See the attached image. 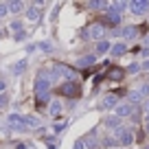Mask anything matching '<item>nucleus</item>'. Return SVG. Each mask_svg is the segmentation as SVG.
<instances>
[{
	"label": "nucleus",
	"instance_id": "4",
	"mask_svg": "<svg viewBox=\"0 0 149 149\" xmlns=\"http://www.w3.org/2000/svg\"><path fill=\"white\" fill-rule=\"evenodd\" d=\"M123 74H125V70H123V68H116V66H114V68H110L105 74H103V79H110V81H121V79H123Z\"/></svg>",
	"mask_w": 149,
	"mask_h": 149
},
{
	"label": "nucleus",
	"instance_id": "27",
	"mask_svg": "<svg viewBox=\"0 0 149 149\" xmlns=\"http://www.w3.org/2000/svg\"><path fill=\"white\" fill-rule=\"evenodd\" d=\"M5 86H7L5 81H0V92H2V90H5Z\"/></svg>",
	"mask_w": 149,
	"mask_h": 149
},
{
	"label": "nucleus",
	"instance_id": "8",
	"mask_svg": "<svg viewBox=\"0 0 149 149\" xmlns=\"http://www.w3.org/2000/svg\"><path fill=\"white\" fill-rule=\"evenodd\" d=\"M132 112H134V105L132 103H123V105H116V116H130Z\"/></svg>",
	"mask_w": 149,
	"mask_h": 149
},
{
	"label": "nucleus",
	"instance_id": "14",
	"mask_svg": "<svg viewBox=\"0 0 149 149\" xmlns=\"http://www.w3.org/2000/svg\"><path fill=\"white\" fill-rule=\"evenodd\" d=\"M92 61H94V57L88 55V57H81L77 64H79V68H88V66H92Z\"/></svg>",
	"mask_w": 149,
	"mask_h": 149
},
{
	"label": "nucleus",
	"instance_id": "23",
	"mask_svg": "<svg viewBox=\"0 0 149 149\" xmlns=\"http://www.w3.org/2000/svg\"><path fill=\"white\" fill-rule=\"evenodd\" d=\"M114 9H116V11H121V9H125V2H114Z\"/></svg>",
	"mask_w": 149,
	"mask_h": 149
},
{
	"label": "nucleus",
	"instance_id": "25",
	"mask_svg": "<svg viewBox=\"0 0 149 149\" xmlns=\"http://www.w3.org/2000/svg\"><path fill=\"white\" fill-rule=\"evenodd\" d=\"M140 68H145V70H149V59H147V61H143V64H140Z\"/></svg>",
	"mask_w": 149,
	"mask_h": 149
},
{
	"label": "nucleus",
	"instance_id": "17",
	"mask_svg": "<svg viewBox=\"0 0 149 149\" xmlns=\"http://www.w3.org/2000/svg\"><path fill=\"white\" fill-rule=\"evenodd\" d=\"M20 9H22V2H9V11H13V13H18Z\"/></svg>",
	"mask_w": 149,
	"mask_h": 149
},
{
	"label": "nucleus",
	"instance_id": "12",
	"mask_svg": "<svg viewBox=\"0 0 149 149\" xmlns=\"http://www.w3.org/2000/svg\"><path fill=\"white\" fill-rule=\"evenodd\" d=\"M26 18L31 20V22H35V20H40V9H37V7H31V9L26 11Z\"/></svg>",
	"mask_w": 149,
	"mask_h": 149
},
{
	"label": "nucleus",
	"instance_id": "1",
	"mask_svg": "<svg viewBox=\"0 0 149 149\" xmlns=\"http://www.w3.org/2000/svg\"><path fill=\"white\" fill-rule=\"evenodd\" d=\"M57 94H61V97H70V99H79V94H81L79 81H66V84H61L59 88H57Z\"/></svg>",
	"mask_w": 149,
	"mask_h": 149
},
{
	"label": "nucleus",
	"instance_id": "26",
	"mask_svg": "<svg viewBox=\"0 0 149 149\" xmlns=\"http://www.w3.org/2000/svg\"><path fill=\"white\" fill-rule=\"evenodd\" d=\"M15 149H26V145H24V143H18V145H15Z\"/></svg>",
	"mask_w": 149,
	"mask_h": 149
},
{
	"label": "nucleus",
	"instance_id": "7",
	"mask_svg": "<svg viewBox=\"0 0 149 149\" xmlns=\"http://www.w3.org/2000/svg\"><path fill=\"white\" fill-rule=\"evenodd\" d=\"M130 7H132V13H145V11L149 9V2H143V0H134Z\"/></svg>",
	"mask_w": 149,
	"mask_h": 149
},
{
	"label": "nucleus",
	"instance_id": "13",
	"mask_svg": "<svg viewBox=\"0 0 149 149\" xmlns=\"http://www.w3.org/2000/svg\"><path fill=\"white\" fill-rule=\"evenodd\" d=\"M123 53H125V42H118V44H114V46H112V55H123Z\"/></svg>",
	"mask_w": 149,
	"mask_h": 149
},
{
	"label": "nucleus",
	"instance_id": "18",
	"mask_svg": "<svg viewBox=\"0 0 149 149\" xmlns=\"http://www.w3.org/2000/svg\"><path fill=\"white\" fill-rule=\"evenodd\" d=\"M24 68H26V61H18V64H15V68H13V72H22Z\"/></svg>",
	"mask_w": 149,
	"mask_h": 149
},
{
	"label": "nucleus",
	"instance_id": "20",
	"mask_svg": "<svg viewBox=\"0 0 149 149\" xmlns=\"http://www.w3.org/2000/svg\"><path fill=\"white\" fill-rule=\"evenodd\" d=\"M7 103H9V97H7V94H0V107H7Z\"/></svg>",
	"mask_w": 149,
	"mask_h": 149
},
{
	"label": "nucleus",
	"instance_id": "28",
	"mask_svg": "<svg viewBox=\"0 0 149 149\" xmlns=\"http://www.w3.org/2000/svg\"><path fill=\"white\" fill-rule=\"evenodd\" d=\"M147 132H149V114H147Z\"/></svg>",
	"mask_w": 149,
	"mask_h": 149
},
{
	"label": "nucleus",
	"instance_id": "15",
	"mask_svg": "<svg viewBox=\"0 0 149 149\" xmlns=\"http://www.w3.org/2000/svg\"><path fill=\"white\" fill-rule=\"evenodd\" d=\"M121 35L123 37H134L136 35V29L134 26H125V29H121Z\"/></svg>",
	"mask_w": 149,
	"mask_h": 149
},
{
	"label": "nucleus",
	"instance_id": "22",
	"mask_svg": "<svg viewBox=\"0 0 149 149\" xmlns=\"http://www.w3.org/2000/svg\"><path fill=\"white\" fill-rule=\"evenodd\" d=\"M118 125V118H107V127H116Z\"/></svg>",
	"mask_w": 149,
	"mask_h": 149
},
{
	"label": "nucleus",
	"instance_id": "5",
	"mask_svg": "<svg viewBox=\"0 0 149 149\" xmlns=\"http://www.w3.org/2000/svg\"><path fill=\"white\" fill-rule=\"evenodd\" d=\"M132 140H134V136H132V132H130V130H121V132H116V143H118V145L127 147Z\"/></svg>",
	"mask_w": 149,
	"mask_h": 149
},
{
	"label": "nucleus",
	"instance_id": "6",
	"mask_svg": "<svg viewBox=\"0 0 149 149\" xmlns=\"http://www.w3.org/2000/svg\"><path fill=\"white\" fill-rule=\"evenodd\" d=\"M92 143H94V134H88L86 138H79L77 143H74V149H88Z\"/></svg>",
	"mask_w": 149,
	"mask_h": 149
},
{
	"label": "nucleus",
	"instance_id": "2",
	"mask_svg": "<svg viewBox=\"0 0 149 149\" xmlns=\"http://www.w3.org/2000/svg\"><path fill=\"white\" fill-rule=\"evenodd\" d=\"M103 33H105V26H103V22H101V24L94 22V24H90V26L86 29V37H88V40H97V42H101Z\"/></svg>",
	"mask_w": 149,
	"mask_h": 149
},
{
	"label": "nucleus",
	"instance_id": "16",
	"mask_svg": "<svg viewBox=\"0 0 149 149\" xmlns=\"http://www.w3.org/2000/svg\"><path fill=\"white\" fill-rule=\"evenodd\" d=\"M24 118H26V127H37V125H40V121L33 118V116H24Z\"/></svg>",
	"mask_w": 149,
	"mask_h": 149
},
{
	"label": "nucleus",
	"instance_id": "21",
	"mask_svg": "<svg viewBox=\"0 0 149 149\" xmlns=\"http://www.w3.org/2000/svg\"><path fill=\"white\" fill-rule=\"evenodd\" d=\"M9 13V5H0V18Z\"/></svg>",
	"mask_w": 149,
	"mask_h": 149
},
{
	"label": "nucleus",
	"instance_id": "19",
	"mask_svg": "<svg viewBox=\"0 0 149 149\" xmlns=\"http://www.w3.org/2000/svg\"><path fill=\"white\" fill-rule=\"evenodd\" d=\"M105 22H110V24H116V22H118L116 13H110V15H107V18H105Z\"/></svg>",
	"mask_w": 149,
	"mask_h": 149
},
{
	"label": "nucleus",
	"instance_id": "10",
	"mask_svg": "<svg viewBox=\"0 0 149 149\" xmlns=\"http://www.w3.org/2000/svg\"><path fill=\"white\" fill-rule=\"evenodd\" d=\"M107 51H112V44L105 42V40H101V42L97 44V55H105Z\"/></svg>",
	"mask_w": 149,
	"mask_h": 149
},
{
	"label": "nucleus",
	"instance_id": "9",
	"mask_svg": "<svg viewBox=\"0 0 149 149\" xmlns=\"http://www.w3.org/2000/svg\"><path fill=\"white\" fill-rule=\"evenodd\" d=\"M110 107H116V97L114 94H107L101 101V110H110Z\"/></svg>",
	"mask_w": 149,
	"mask_h": 149
},
{
	"label": "nucleus",
	"instance_id": "3",
	"mask_svg": "<svg viewBox=\"0 0 149 149\" xmlns=\"http://www.w3.org/2000/svg\"><path fill=\"white\" fill-rule=\"evenodd\" d=\"M7 123H9V127H13V130H26V118L20 116V114H11V116L7 118Z\"/></svg>",
	"mask_w": 149,
	"mask_h": 149
},
{
	"label": "nucleus",
	"instance_id": "11",
	"mask_svg": "<svg viewBox=\"0 0 149 149\" xmlns=\"http://www.w3.org/2000/svg\"><path fill=\"white\" fill-rule=\"evenodd\" d=\"M48 112H51V116H59V114H61V103L59 101H53L51 107H48Z\"/></svg>",
	"mask_w": 149,
	"mask_h": 149
},
{
	"label": "nucleus",
	"instance_id": "24",
	"mask_svg": "<svg viewBox=\"0 0 149 149\" xmlns=\"http://www.w3.org/2000/svg\"><path fill=\"white\" fill-rule=\"evenodd\" d=\"M130 70H132V72H138V70H140V66H138V64H134V66H130Z\"/></svg>",
	"mask_w": 149,
	"mask_h": 149
}]
</instances>
